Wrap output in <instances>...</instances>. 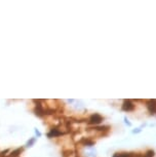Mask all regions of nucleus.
Wrapping results in <instances>:
<instances>
[{
  "instance_id": "nucleus-9",
  "label": "nucleus",
  "mask_w": 156,
  "mask_h": 157,
  "mask_svg": "<svg viewBox=\"0 0 156 157\" xmlns=\"http://www.w3.org/2000/svg\"><path fill=\"white\" fill-rule=\"evenodd\" d=\"M124 121H125V123H126L127 125H128V126H131V125H132V123H131V122L128 121V120H127V118H126V117H125V118H124Z\"/></svg>"
},
{
  "instance_id": "nucleus-4",
  "label": "nucleus",
  "mask_w": 156,
  "mask_h": 157,
  "mask_svg": "<svg viewBox=\"0 0 156 157\" xmlns=\"http://www.w3.org/2000/svg\"><path fill=\"white\" fill-rule=\"evenodd\" d=\"M113 157H137L135 153H127V152H121V153H115Z\"/></svg>"
},
{
  "instance_id": "nucleus-6",
  "label": "nucleus",
  "mask_w": 156,
  "mask_h": 157,
  "mask_svg": "<svg viewBox=\"0 0 156 157\" xmlns=\"http://www.w3.org/2000/svg\"><path fill=\"white\" fill-rule=\"evenodd\" d=\"M86 157H96V150L93 148H90L89 150L87 151Z\"/></svg>"
},
{
  "instance_id": "nucleus-5",
  "label": "nucleus",
  "mask_w": 156,
  "mask_h": 157,
  "mask_svg": "<svg viewBox=\"0 0 156 157\" xmlns=\"http://www.w3.org/2000/svg\"><path fill=\"white\" fill-rule=\"evenodd\" d=\"M63 135V132H60V130L58 129H53L49 132L48 133V137L49 138H53V137H59V136H62Z\"/></svg>"
},
{
  "instance_id": "nucleus-3",
  "label": "nucleus",
  "mask_w": 156,
  "mask_h": 157,
  "mask_svg": "<svg viewBox=\"0 0 156 157\" xmlns=\"http://www.w3.org/2000/svg\"><path fill=\"white\" fill-rule=\"evenodd\" d=\"M147 108L151 114H156V100H148L147 101Z\"/></svg>"
},
{
  "instance_id": "nucleus-1",
  "label": "nucleus",
  "mask_w": 156,
  "mask_h": 157,
  "mask_svg": "<svg viewBox=\"0 0 156 157\" xmlns=\"http://www.w3.org/2000/svg\"><path fill=\"white\" fill-rule=\"evenodd\" d=\"M102 121H103V117L101 116L100 114H98V113L93 114L92 116L89 117V119H88V123H89V124H93V125L100 124Z\"/></svg>"
},
{
  "instance_id": "nucleus-7",
  "label": "nucleus",
  "mask_w": 156,
  "mask_h": 157,
  "mask_svg": "<svg viewBox=\"0 0 156 157\" xmlns=\"http://www.w3.org/2000/svg\"><path fill=\"white\" fill-rule=\"evenodd\" d=\"M143 157H154V151L153 150H148L146 153L144 154Z\"/></svg>"
},
{
  "instance_id": "nucleus-10",
  "label": "nucleus",
  "mask_w": 156,
  "mask_h": 157,
  "mask_svg": "<svg viewBox=\"0 0 156 157\" xmlns=\"http://www.w3.org/2000/svg\"><path fill=\"white\" fill-rule=\"evenodd\" d=\"M35 132H36V135H37V136H38V137H40V136H41V133H40V132H38V130H37V129H35Z\"/></svg>"
},
{
  "instance_id": "nucleus-8",
  "label": "nucleus",
  "mask_w": 156,
  "mask_h": 157,
  "mask_svg": "<svg viewBox=\"0 0 156 157\" xmlns=\"http://www.w3.org/2000/svg\"><path fill=\"white\" fill-rule=\"evenodd\" d=\"M35 141H36V139L35 138H32L30 141H28L27 144H26V146H27V147H32V145L35 143Z\"/></svg>"
},
{
  "instance_id": "nucleus-2",
  "label": "nucleus",
  "mask_w": 156,
  "mask_h": 157,
  "mask_svg": "<svg viewBox=\"0 0 156 157\" xmlns=\"http://www.w3.org/2000/svg\"><path fill=\"white\" fill-rule=\"evenodd\" d=\"M134 109H135V105L131 100L123 101V104H122V110H123V111L131 112V111H134Z\"/></svg>"
}]
</instances>
